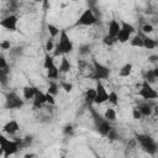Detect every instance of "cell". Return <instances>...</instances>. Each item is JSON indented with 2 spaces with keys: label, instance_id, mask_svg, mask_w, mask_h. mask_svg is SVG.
<instances>
[{
  "label": "cell",
  "instance_id": "28",
  "mask_svg": "<svg viewBox=\"0 0 158 158\" xmlns=\"http://www.w3.org/2000/svg\"><path fill=\"white\" fill-rule=\"evenodd\" d=\"M46 102L49 104V105H56L54 95H52V94H49V93H46Z\"/></svg>",
  "mask_w": 158,
  "mask_h": 158
},
{
  "label": "cell",
  "instance_id": "33",
  "mask_svg": "<svg viewBox=\"0 0 158 158\" xmlns=\"http://www.w3.org/2000/svg\"><path fill=\"white\" fill-rule=\"evenodd\" d=\"M6 65H7V64H6L5 58L1 57V58H0V69H1L2 72H5V70H6Z\"/></svg>",
  "mask_w": 158,
  "mask_h": 158
},
{
  "label": "cell",
  "instance_id": "20",
  "mask_svg": "<svg viewBox=\"0 0 158 158\" xmlns=\"http://www.w3.org/2000/svg\"><path fill=\"white\" fill-rule=\"evenodd\" d=\"M156 44L157 43L154 42L153 38H151L149 36H144V38H143V47L146 49H153L156 47Z\"/></svg>",
  "mask_w": 158,
  "mask_h": 158
},
{
  "label": "cell",
  "instance_id": "18",
  "mask_svg": "<svg viewBox=\"0 0 158 158\" xmlns=\"http://www.w3.org/2000/svg\"><path fill=\"white\" fill-rule=\"evenodd\" d=\"M85 100L88 102H95V100H96V89L95 88H89L85 91Z\"/></svg>",
  "mask_w": 158,
  "mask_h": 158
},
{
  "label": "cell",
  "instance_id": "26",
  "mask_svg": "<svg viewBox=\"0 0 158 158\" xmlns=\"http://www.w3.org/2000/svg\"><path fill=\"white\" fill-rule=\"evenodd\" d=\"M54 48H56V44H54V41L52 40V38H48L47 41H46V44H44V49H46V52H52V51H54Z\"/></svg>",
  "mask_w": 158,
  "mask_h": 158
},
{
  "label": "cell",
  "instance_id": "6",
  "mask_svg": "<svg viewBox=\"0 0 158 158\" xmlns=\"http://www.w3.org/2000/svg\"><path fill=\"white\" fill-rule=\"evenodd\" d=\"M95 22H96V16H95V14L93 12V10L86 9V10H84V11L80 14V16H79V19H78V21H77V25H78V26H91V25H94Z\"/></svg>",
  "mask_w": 158,
  "mask_h": 158
},
{
  "label": "cell",
  "instance_id": "24",
  "mask_svg": "<svg viewBox=\"0 0 158 158\" xmlns=\"http://www.w3.org/2000/svg\"><path fill=\"white\" fill-rule=\"evenodd\" d=\"M112 106H116L117 104H118V95H117V93L116 91H110L109 93V100H107Z\"/></svg>",
  "mask_w": 158,
  "mask_h": 158
},
{
  "label": "cell",
  "instance_id": "22",
  "mask_svg": "<svg viewBox=\"0 0 158 158\" xmlns=\"http://www.w3.org/2000/svg\"><path fill=\"white\" fill-rule=\"evenodd\" d=\"M116 42H117V38H116V37H112V36H110V35H106V36H104V38H102V43H104L105 46H107V47L114 46Z\"/></svg>",
  "mask_w": 158,
  "mask_h": 158
},
{
  "label": "cell",
  "instance_id": "2",
  "mask_svg": "<svg viewBox=\"0 0 158 158\" xmlns=\"http://www.w3.org/2000/svg\"><path fill=\"white\" fill-rule=\"evenodd\" d=\"M43 67H44V69L47 70V77H48L49 79H57V78H58V75H59V69H58V67L54 64L53 57L46 54L44 62H43Z\"/></svg>",
  "mask_w": 158,
  "mask_h": 158
},
{
  "label": "cell",
  "instance_id": "4",
  "mask_svg": "<svg viewBox=\"0 0 158 158\" xmlns=\"http://www.w3.org/2000/svg\"><path fill=\"white\" fill-rule=\"evenodd\" d=\"M135 32V28L131 23L126 22V21H122L121 22V30L117 35V42H121V43H126L130 38H131V35Z\"/></svg>",
  "mask_w": 158,
  "mask_h": 158
},
{
  "label": "cell",
  "instance_id": "9",
  "mask_svg": "<svg viewBox=\"0 0 158 158\" xmlns=\"http://www.w3.org/2000/svg\"><path fill=\"white\" fill-rule=\"evenodd\" d=\"M138 141H139L141 146L146 151H148L149 153H153L156 151V143L153 142V139L151 137H148V136H139L138 137Z\"/></svg>",
  "mask_w": 158,
  "mask_h": 158
},
{
  "label": "cell",
  "instance_id": "8",
  "mask_svg": "<svg viewBox=\"0 0 158 158\" xmlns=\"http://www.w3.org/2000/svg\"><path fill=\"white\" fill-rule=\"evenodd\" d=\"M17 21L19 20H17V16L16 15H10V16H7L4 20L0 21V26H2L6 30L15 31L17 28Z\"/></svg>",
  "mask_w": 158,
  "mask_h": 158
},
{
  "label": "cell",
  "instance_id": "19",
  "mask_svg": "<svg viewBox=\"0 0 158 158\" xmlns=\"http://www.w3.org/2000/svg\"><path fill=\"white\" fill-rule=\"evenodd\" d=\"M138 110H139L142 117H148L153 114V109L149 105H141V106H138Z\"/></svg>",
  "mask_w": 158,
  "mask_h": 158
},
{
  "label": "cell",
  "instance_id": "7",
  "mask_svg": "<svg viewBox=\"0 0 158 158\" xmlns=\"http://www.w3.org/2000/svg\"><path fill=\"white\" fill-rule=\"evenodd\" d=\"M96 100H95V104H102L105 101L109 100V93L106 91L105 86L102 85V83L100 80H98L96 83Z\"/></svg>",
  "mask_w": 158,
  "mask_h": 158
},
{
  "label": "cell",
  "instance_id": "1",
  "mask_svg": "<svg viewBox=\"0 0 158 158\" xmlns=\"http://www.w3.org/2000/svg\"><path fill=\"white\" fill-rule=\"evenodd\" d=\"M74 49V43L67 35L64 30H62L59 35V41L57 44V54H68Z\"/></svg>",
  "mask_w": 158,
  "mask_h": 158
},
{
  "label": "cell",
  "instance_id": "25",
  "mask_svg": "<svg viewBox=\"0 0 158 158\" xmlns=\"http://www.w3.org/2000/svg\"><path fill=\"white\" fill-rule=\"evenodd\" d=\"M96 73H98L99 79H101V78H104V77L107 75V69L105 67L100 65V64H96Z\"/></svg>",
  "mask_w": 158,
  "mask_h": 158
},
{
  "label": "cell",
  "instance_id": "35",
  "mask_svg": "<svg viewBox=\"0 0 158 158\" xmlns=\"http://www.w3.org/2000/svg\"><path fill=\"white\" fill-rule=\"evenodd\" d=\"M153 111H154V112H156V114H157V115H158V106H156V107H154V109H153Z\"/></svg>",
  "mask_w": 158,
  "mask_h": 158
},
{
  "label": "cell",
  "instance_id": "14",
  "mask_svg": "<svg viewBox=\"0 0 158 158\" xmlns=\"http://www.w3.org/2000/svg\"><path fill=\"white\" fill-rule=\"evenodd\" d=\"M104 118L109 122H115L117 120V112L114 107H107L104 112Z\"/></svg>",
  "mask_w": 158,
  "mask_h": 158
},
{
  "label": "cell",
  "instance_id": "5",
  "mask_svg": "<svg viewBox=\"0 0 158 158\" xmlns=\"http://www.w3.org/2000/svg\"><path fill=\"white\" fill-rule=\"evenodd\" d=\"M0 148L5 156H11L19 151V144L15 141H10L5 137H0Z\"/></svg>",
  "mask_w": 158,
  "mask_h": 158
},
{
  "label": "cell",
  "instance_id": "16",
  "mask_svg": "<svg viewBox=\"0 0 158 158\" xmlns=\"http://www.w3.org/2000/svg\"><path fill=\"white\" fill-rule=\"evenodd\" d=\"M70 68H72L70 62H69L65 57H63V58L60 59V64H59V67H58L59 73H68V72L70 70Z\"/></svg>",
  "mask_w": 158,
  "mask_h": 158
},
{
  "label": "cell",
  "instance_id": "3",
  "mask_svg": "<svg viewBox=\"0 0 158 158\" xmlns=\"http://www.w3.org/2000/svg\"><path fill=\"white\" fill-rule=\"evenodd\" d=\"M138 95L142 99H144V100H154V99H158V91H156L147 80L142 83V85H141V88L138 90Z\"/></svg>",
  "mask_w": 158,
  "mask_h": 158
},
{
  "label": "cell",
  "instance_id": "29",
  "mask_svg": "<svg viewBox=\"0 0 158 158\" xmlns=\"http://www.w3.org/2000/svg\"><path fill=\"white\" fill-rule=\"evenodd\" d=\"M47 93H49V94H52V95H56V94L58 93V86H57L54 83H51L49 86H48V91H47Z\"/></svg>",
  "mask_w": 158,
  "mask_h": 158
},
{
  "label": "cell",
  "instance_id": "15",
  "mask_svg": "<svg viewBox=\"0 0 158 158\" xmlns=\"http://www.w3.org/2000/svg\"><path fill=\"white\" fill-rule=\"evenodd\" d=\"M43 104H47L46 102V94L42 93L41 90H38L37 94H36V96H35V99H33V105L36 107H41Z\"/></svg>",
  "mask_w": 158,
  "mask_h": 158
},
{
  "label": "cell",
  "instance_id": "34",
  "mask_svg": "<svg viewBox=\"0 0 158 158\" xmlns=\"http://www.w3.org/2000/svg\"><path fill=\"white\" fill-rule=\"evenodd\" d=\"M36 157V154L35 153H27V154H25V157L23 158H35Z\"/></svg>",
  "mask_w": 158,
  "mask_h": 158
},
{
  "label": "cell",
  "instance_id": "10",
  "mask_svg": "<svg viewBox=\"0 0 158 158\" xmlns=\"http://www.w3.org/2000/svg\"><path fill=\"white\" fill-rule=\"evenodd\" d=\"M2 130H4L5 133L15 135V133L20 130V125H19V122H17L16 120H10V121H7V122L4 125Z\"/></svg>",
  "mask_w": 158,
  "mask_h": 158
},
{
  "label": "cell",
  "instance_id": "36",
  "mask_svg": "<svg viewBox=\"0 0 158 158\" xmlns=\"http://www.w3.org/2000/svg\"><path fill=\"white\" fill-rule=\"evenodd\" d=\"M62 158H63V157H62Z\"/></svg>",
  "mask_w": 158,
  "mask_h": 158
},
{
  "label": "cell",
  "instance_id": "17",
  "mask_svg": "<svg viewBox=\"0 0 158 158\" xmlns=\"http://www.w3.org/2000/svg\"><path fill=\"white\" fill-rule=\"evenodd\" d=\"M47 30H48V33H49V36H51L52 38L59 36L60 32H62V30H59V27L56 26V25H53V23H48V25H47Z\"/></svg>",
  "mask_w": 158,
  "mask_h": 158
},
{
  "label": "cell",
  "instance_id": "13",
  "mask_svg": "<svg viewBox=\"0 0 158 158\" xmlns=\"http://www.w3.org/2000/svg\"><path fill=\"white\" fill-rule=\"evenodd\" d=\"M132 72H133V65H132L131 63H125V64L120 68L118 75H120L121 78H128V77L132 74Z\"/></svg>",
  "mask_w": 158,
  "mask_h": 158
},
{
  "label": "cell",
  "instance_id": "31",
  "mask_svg": "<svg viewBox=\"0 0 158 158\" xmlns=\"http://www.w3.org/2000/svg\"><path fill=\"white\" fill-rule=\"evenodd\" d=\"M132 117H133L135 120H141V118H142V115H141V112H139L138 107L132 109Z\"/></svg>",
  "mask_w": 158,
  "mask_h": 158
},
{
  "label": "cell",
  "instance_id": "30",
  "mask_svg": "<svg viewBox=\"0 0 158 158\" xmlns=\"http://www.w3.org/2000/svg\"><path fill=\"white\" fill-rule=\"evenodd\" d=\"M10 46H11V43H10L9 40H2V41L0 42V47H1V49H4V51L10 49Z\"/></svg>",
  "mask_w": 158,
  "mask_h": 158
},
{
  "label": "cell",
  "instance_id": "21",
  "mask_svg": "<svg viewBox=\"0 0 158 158\" xmlns=\"http://www.w3.org/2000/svg\"><path fill=\"white\" fill-rule=\"evenodd\" d=\"M143 38H144V35L143 36H135L132 40H131V46L132 47H143Z\"/></svg>",
  "mask_w": 158,
  "mask_h": 158
},
{
  "label": "cell",
  "instance_id": "23",
  "mask_svg": "<svg viewBox=\"0 0 158 158\" xmlns=\"http://www.w3.org/2000/svg\"><path fill=\"white\" fill-rule=\"evenodd\" d=\"M141 30H142V33L144 35V36H148V35H151V33H153L154 32V27H153V25L152 23H144L142 27H141Z\"/></svg>",
  "mask_w": 158,
  "mask_h": 158
},
{
  "label": "cell",
  "instance_id": "12",
  "mask_svg": "<svg viewBox=\"0 0 158 158\" xmlns=\"http://www.w3.org/2000/svg\"><path fill=\"white\" fill-rule=\"evenodd\" d=\"M37 91H38V89L35 88V86H32V85H26V86H23V89H22L23 99H26V100L32 99V100H33L35 96H36V94H37Z\"/></svg>",
  "mask_w": 158,
  "mask_h": 158
},
{
  "label": "cell",
  "instance_id": "32",
  "mask_svg": "<svg viewBox=\"0 0 158 158\" xmlns=\"http://www.w3.org/2000/svg\"><path fill=\"white\" fill-rule=\"evenodd\" d=\"M110 130H111L110 125H106V123H102V125H101L100 131H101L102 133H109V132H110Z\"/></svg>",
  "mask_w": 158,
  "mask_h": 158
},
{
  "label": "cell",
  "instance_id": "11",
  "mask_svg": "<svg viewBox=\"0 0 158 158\" xmlns=\"http://www.w3.org/2000/svg\"><path fill=\"white\" fill-rule=\"evenodd\" d=\"M121 30V22H118L117 20H111L109 22V26H107V35L112 36V37H117L118 32Z\"/></svg>",
  "mask_w": 158,
  "mask_h": 158
},
{
  "label": "cell",
  "instance_id": "27",
  "mask_svg": "<svg viewBox=\"0 0 158 158\" xmlns=\"http://www.w3.org/2000/svg\"><path fill=\"white\" fill-rule=\"evenodd\" d=\"M60 88L65 91V93H72L73 91V84L69 81H62L60 83Z\"/></svg>",
  "mask_w": 158,
  "mask_h": 158
}]
</instances>
